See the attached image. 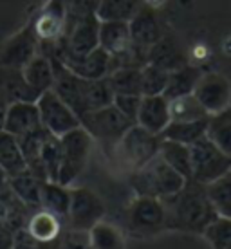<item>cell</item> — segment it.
I'll return each instance as SVG.
<instances>
[{"label": "cell", "instance_id": "1", "mask_svg": "<svg viewBox=\"0 0 231 249\" xmlns=\"http://www.w3.org/2000/svg\"><path fill=\"white\" fill-rule=\"evenodd\" d=\"M162 202L166 208V230L202 235L208 226L219 217L208 197L206 184L194 179H188L179 192Z\"/></svg>", "mask_w": 231, "mask_h": 249}, {"label": "cell", "instance_id": "2", "mask_svg": "<svg viewBox=\"0 0 231 249\" xmlns=\"http://www.w3.org/2000/svg\"><path fill=\"white\" fill-rule=\"evenodd\" d=\"M188 179L177 174L161 156H156L144 166L136 172H130V188L136 195L143 197H156V199H168L177 193Z\"/></svg>", "mask_w": 231, "mask_h": 249}, {"label": "cell", "instance_id": "3", "mask_svg": "<svg viewBox=\"0 0 231 249\" xmlns=\"http://www.w3.org/2000/svg\"><path fill=\"white\" fill-rule=\"evenodd\" d=\"M60 139V168L56 182L71 186L87 168L94 139L83 126L67 132Z\"/></svg>", "mask_w": 231, "mask_h": 249}, {"label": "cell", "instance_id": "4", "mask_svg": "<svg viewBox=\"0 0 231 249\" xmlns=\"http://www.w3.org/2000/svg\"><path fill=\"white\" fill-rule=\"evenodd\" d=\"M161 139V136L152 134L138 123H134L114 146L116 157L128 172H136L159 156Z\"/></svg>", "mask_w": 231, "mask_h": 249}, {"label": "cell", "instance_id": "5", "mask_svg": "<svg viewBox=\"0 0 231 249\" xmlns=\"http://www.w3.org/2000/svg\"><path fill=\"white\" fill-rule=\"evenodd\" d=\"M192 150V179L210 184L231 172V156L213 143L208 136L190 146Z\"/></svg>", "mask_w": 231, "mask_h": 249}, {"label": "cell", "instance_id": "6", "mask_svg": "<svg viewBox=\"0 0 231 249\" xmlns=\"http://www.w3.org/2000/svg\"><path fill=\"white\" fill-rule=\"evenodd\" d=\"M128 230L136 237H154L166 230V208L161 199L136 195L126 212Z\"/></svg>", "mask_w": 231, "mask_h": 249}, {"label": "cell", "instance_id": "7", "mask_svg": "<svg viewBox=\"0 0 231 249\" xmlns=\"http://www.w3.org/2000/svg\"><path fill=\"white\" fill-rule=\"evenodd\" d=\"M105 202L89 188H71V206L65 224L71 231L87 233L105 217Z\"/></svg>", "mask_w": 231, "mask_h": 249}, {"label": "cell", "instance_id": "8", "mask_svg": "<svg viewBox=\"0 0 231 249\" xmlns=\"http://www.w3.org/2000/svg\"><path fill=\"white\" fill-rule=\"evenodd\" d=\"M132 124L134 121L119 112L114 105H107L103 108L87 112L85 118L81 119V126L92 136V139H98L112 148Z\"/></svg>", "mask_w": 231, "mask_h": 249}, {"label": "cell", "instance_id": "9", "mask_svg": "<svg viewBox=\"0 0 231 249\" xmlns=\"http://www.w3.org/2000/svg\"><path fill=\"white\" fill-rule=\"evenodd\" d=\"M36 107L38 112H40L42 126L45 130H49L53 136L60 137L63 134L81 126V121L74 114V110L53 89L45 90V92L38 96Z\"/></svg>", "mask_w": 231, "mask_h": 249}, {"label": "cell", "instance_id": "10", "mask_svg": "<svg viewBox=\"0 0 231 249\" xmlns=\"http://www.w3.org/2000/svg\"><path fill=\"white\" fill-rule=\"evenodd\" d=\"M45 53L54 54L71 72H74L76 76L85 78V80H100V78H107L110 74V54L101 47H96L94 51L87 54H81V56L54 53L49 47H45Z\"/></svg>", "mask_w": 231, "mask_h": 249}, {"label": "cell", "instance_id": "11", "mask_svg": "<svg viewBox=\"0 0 231 249\" xmlns=\"http://www.w3.org/2000/svg\"><path fill=\"white\" fill-rule=\"evenodd\" d=\"M195 98L200 105L206 108L210 116L219 114L230 108L231 101V85L224 76L220 74H202L194 90Z\"/></svg>", "mask_w": 231, "mask_h": 249}, {"label": "cell", "instance_id": "12", "mask_svg": "<svg viewBox=\"0 0 231 249\" xmlns=\"http://www.w3.org/2000/svg\"><path fill=\"white\" fill-rule=\"evenodd\" d=\"M36 42L38 36L35 33V24L24 27L0 49V67L22 69L36 54Z\"/></svg>", "mask_w": 231, "mask_h": 249}, {"label": "cell", "instance_id": "13", "mask_svg": "<svg viewBox=\"0 0 231 249\" xmlns=\"http://www.w3.org/2000/svg\"><path fill=\"white\" fill-rule=\"evenodd\" d=\"M38 128H42V121L36 101H11L7 105L2 130L9 132L15 137H22Z\"/></svg>", "mask_w": 231, "mask_h": 249}, {"label": "cell", "instance_id": "14", "mask_svg": "<svg viewBox=\"0 0 231 249\" xmlns=\"http://www.w3.org/2000/svg\"><path fill=\"white\" fill-rule=\"evenodd\" d=\"M128 25H130L132 45H136L138 49L146 51V53L164 35L156 13L148 6H139L138 11L128 20Z\"/></svg>", "mask_w": 231, "mask_h": 249}, {"label": "cell", "instance_id": "15", "mask_svg": "<svg viewBox=\"0 0 231 249\" xmlns=\"http://www.w3.org/2000/svg\"><path fill=\"white\" fill-rule=\"evenodd\" d=\"M170 121H172V118H170V101L162 94L141 98L139 112L138 118H136V123L139 126L146 128L152 134L161 136Z\"/></svg>", "mask_w": 231, "mask_h": 249}, {"label": "cell", "instance_id": "16", "mask_svg": "<svg viewBox=\"0 0 231 249\" xmlns=\"http://www.w3.org/2000/svg\"><path fill=\"white\" fill-rule=\"evenodd\" d=\"M148 63L156 65V67L172 72L175 69H181L182 65L188 63V58L182 51L181 44L175 40V38L168 36V35H162V38L159 42L152 45L146 54Z\"/></svg>", "mask_w": 231, "mask_h": 249}, {"label": "cell", "instance_id": "17", "mask_svg": "<svg viewBox=\"0 0 231 249\" xmlns=\"http://www.w3.org/2000/svg\"><path fill=\"white\" fill-rule=\"evenodd\" d=\"M100 47L110 56H119L132 47L128 20H101Z\"/></svg>", "mask_w": 231, "mask_h": 249}, {"label": "cell", "instance_id": "18", "mask_svg": "<svg viewBox=\"0 0 231 249\" xmlns=\"http://www.w3.org/2000/svg\"><path fill=\"white\" fill-rule=\"evenodd\" d=\"M33 212H36V210H31L29 206H25L11 192V188L0 192V226L18 233L22 228H25Z\"/></svg>", "mask_w": 231, "mask_h": 249}, {"label": "cell", "instance_id": "19", "mask_svg": "<svg viewBox=\"0 0 231 249\" xmlns=\"http://www.w3.org/2000/svg\"><path fill=\"white\" fill-rule=\"evenodd\" d=\"M20 71H22V76L27 81V85L38 96L42 92H45V90L53 89V83H54V69H53L51 58L45 53L44 54H35Z\"/></svg>", "mask_w": 231, "mask_h": 249}, {"label": "cell", "instance_id": "20", "mask_svg": "<svg viewBox=\"0 0 231 249\" xmlns=\"http://www.w3.org/2000/svg\"><path fill=\"white\" fill-rule=\"evenodd\" d=\"M45 179L35 174L33 170L25 168L20 174L9 177V188L11 192L18 197L25 206L31 210H40V195H42V186Z\"/></svg>", "mask_w": 231, "mask_h": 249}, {"label": "cell", "instance_id": "21", "mask_svg": "<svg viewBox=\"0 0 231 249\" xmlns=\"http://www.w3.org/2000/svg\"><path fill=\"white\" fill-rule=\"evenodd\" d=\"M63 224L65 222L56 215L45 212V210H36L31 213V217L25 224V230L40 242L56 244L62 240Z\"/></svg>", "mask_w": 231, "mask_h": 249}, {"label": "cell", "instance_id": "22", "mask_svg": "<svg viewBox=\"0 0 231 249\" xmlns=\"http://www.w3.org/2000/svg\"><path fill=\"white\" fill-rule=\"evenodd\" d=\"M71 206V188L56 181H45L40 195V210L53 213L65 222Z\"/></svg>", "mask_w": 231, "mask_h": 249}, {"label": "cell", "instance_id": "23", "mask_svg": "<svg viewBox=\"0 0 231 249\" xmlns=\"http://www.w3.org/2000/svg\"><path fill=\"white\" fill-rule=\"evenodd\" d=\"M87 246L90 249H126V237L119 226L100 220L87 231Z\"/></svg>", "mask_w": 231, "mask_h": 249}, {"label": "cell", "instance_id": "24", "mask_svg": "<svg viewBox=\"0 0 231 249\" xmlns=\"http://www.w3.org/2000/svg\"><path fill=\"white\" fill-rule=\"evenodd\" d=\"M200 76H202V71L197 67H192L190 63L182 65L181 69H175L168 74V83H166L162 96L166 100H174V98L194 94Z\"/></svg>", "mask_w": 231, "mask_h": 249}, {"label": "cell", "instance_id": "25", "mask_svg": "<svg viewBox=\"0 0 231 249\" xmlns=\"http://www.w3.org/2000/svg\"><path fill=\"white\" fill-rule=\"evenodd\" d=\"M208 121H210V118L197 119V121H170L168 126L162 130L161 137L192 146L194 143H197L199 139L206 136Z\"/></svg>", "mask_w": 231, "mask_h": 249}, {"label": "cell", "instance_id": "26", "mask_svg": "<svg viewBox=\"0 0 231 249\" xmlns=\"http://www.w3.org/2000/svg\"><path fill=\"white\" fill-rule=\"evenodd\" d=\"M159 156L184 179H192V150L188 144L170 141V139H161Z\"/></svg>", "mask_w": 231, "mask_h": 249}, {"label": "cell", "instance_id": "27", "mask_svg": "<svg viewBox=\"0 0 231 249\" xmlns=\"http://www.w3.org/2000/svg\"><path fill=\"white\" fill-rule=\"evenodd\" d=\"M0 166L9 174V177L27 168L18 137L11 136L6 130H0Z\"/></svg>", "mask_w": 231, "mask_h": 249}, {"label": "cell", "instance_id": "28", "mask_svg": "<svg viewBox=\"0 0 231 249\" xmlns=\"http://www.w3.org/2000/svg\"><path fill=\"white\" fill-rule=\"evenodd\" d=\"M170 101V118L172 121H197L206 119L210 114L200 105V101L195 98V94H188L181 98H174Z\"/></svg>", "mask_w": 231, "mask_h": 249}, {"label": "cell", "instance_id": "29", "mask_svg": "<svg viewBox=\"0 0 231 249\" xmlns=\"http://www.w3.org/2000/svg\"><path fill=\"white\" fill-rule=\"evenodd\" d=\"M206 136L217 144L222 152L231 156V108L210 116Z\"/></svg>", "mask_w": 231, "mask_h": 249}, {"label": "cell", "instance_id": "30", "mask_svg": "<svg viewBox=\"0 0 231 249\" xmlns=\"http://www.w3.org/2000/svg\"><path fill=\"white\" fill-rule=\"evenodd\" d=\"M206 192L219 217L231 218V172L206 184Z\"/></svg>", "mask_w": 231, "mask_h": 249}, {"label": "cell", "instance_id": "31", "mask_svg": "<svg viewBox=\"0 0 231 249\" xmlns=\"http://www.w3.org/2000/svg\"><path fill=\"white\" fill-rule=\"evenodd\" d=\"M141 69H116V71H112L110 74L107 76L114 94H139V96H143L141 94Z\"/></svg>", "mask_w": 231, "mask_h": 249}, {"label": "cell", "instance_id": "32", "mask_svg": "<svg viewBox=\"0 0 231 249\" xmlns=\"http://www.w3.org/2000/svg\"><path fill=\"white\" fill-rule=\"evenodd\" d=\"M139 9V0H100V20H130Z\"/></svg>", "mask_w": 231, "mask_h": 249}, {"label": "cell", "instance_id": "33", "mask_svg": "<svg viewBox=\"0 0 231 249\" xmlns=\"http://www.w3.org/2000/svg\"><path fill=\"white\" fill-rule=\"evenodd\" d=\"M168 74L170 72L166 71H162L152 63H146L141 69V94L143 96L162 94L166 89V83H168Z\"/></svg>", "mask_w": 231, "mask_h": 249}, {"label": "cell", "instance_id": "34", "mask_svg": "<svg viewBox=\"0 0 231 249\" xmlns=\"http://www.w3.org/2000/svg\"><path fill=\"white\" fill-rule=\"evenodd\" d=\"M202 237L212 249H231V218L217 217L204 230Z\"/></svg>", "mask_w": 231, "mask_h": 249}, {"label": "cell", "instance_id": "35", "mask_svg": "<svg viewBox=\"0 0 231 249\" xmlns=\"http://www.w3.org/2000/svg\"><path fill=\"white\" fill-rule=\"evenodd\" d=\"M141 98L139 94H114V101L112 105L118 108L121 114H125L126 118L132 119L136 123V118H138L139 112V105H141Z\"/></svg>", "mask_w": 231, "mask_h": 249}, {"label": "cell", "instance_id": "36", "mask_svg": "<svg viewBox=\"0 0 231 249\" xmlns=\"http://www.w3.org/2000/svg\"><path fill=\"white\" fill-rule=\"evenodd\" d=\"M98 6L100 0H65V22L90 13L98 15Z\"/></svg>", "mask_w": 231, "mask_h": 249}, {"label": "cell", "instance_id": "37", "mask_svg": "<svg viewBox=\"0 0 231 249\" xmlns=\"http://www.w3.org/2000/svg\"><path fill=\"white\" fill-rule=\"evenodd\" d=\"M13 249H60V242L56 244L40 242L25 228H22L15 235V246H13Z\"/></svg>", "mask_w": 231, "mask_h": 249}, {"label": "cell", "instance_id": "38", "mask_svg": "<svg viewBox=\"0 0 231 249\" xmlns=\"http://www.w3.org/2000/svg\"><path fill=\"white\" fill-rule=\"evenodd\" d=\"M7 105H9V101H7L6 94L2 92V89H0V130L4 128V116H6Z\"/></svg>", "mask_w": 231, "mask_h": 249}, {"label": "cell", "instance_id": "39", "mask_svg": "<svg viewBox=\"0 0 231 249\" xmlns=\"http://www.w3.org/2000/svg\"><path fill=\"white\" fill-rule=\"evenodd\" d=\"M7 188H9V174L0 166V192H4Z\"/></svg>", "mask_w": 231, "mask_h": 249}]
</instances>
